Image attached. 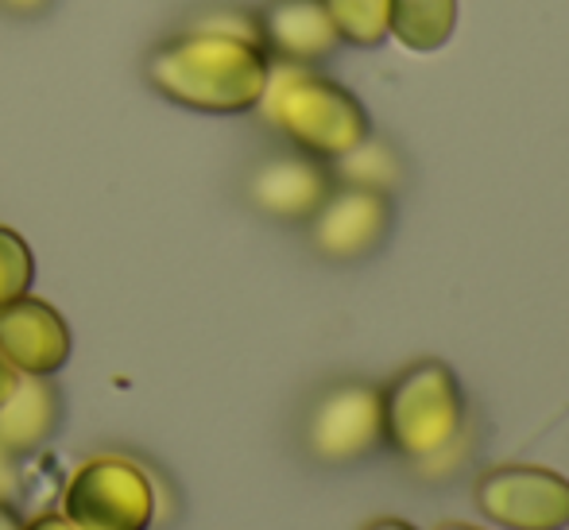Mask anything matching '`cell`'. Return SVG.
<instances>
[{
  "label": "cell",
  "instance_id": "cell-1",
  "mask_svg": "<svg viewBox=\"0 0 569 530\" xmlns=\"http://www.w3.org/2000/svg\"><path fill=\"white\" fill-rule=\"evenodd\" d=\"M143 74L171 106L206 117H240L260 106L271 59L252 39L187 28L148 54Z\"/></svg>",
  "mask_w": 569,
  "mask_h": 530
},
{
  "label": "cell",
  "instance_id": "cell-4",
  "mask_svg": "<svg viewBox=\"0 0 569 530\" xmlns=\"http://www.w3.org/2000/svg\"><path fill=\"white\" fill-rule=\"evenodd\" d=\"M299 438L310 461L330 469L372 457L383 446L380 388L365 380H338L322 388L302 414Z\"/></svg>",
  "mask_w": 569,
  "mask_h": 530
},
{
  "label": "cell",
  "instance_id": "cell-9",
  "mask_svg": "<svg viewBox=\"0 0 569 530\" xmlns=\"http://www.w3.org/2000/svg\"><path fill=\"white\" fill-rule=\"evenodd\" d=\"M0 357L20 376H54L70 360V326L36 294L0 307Z\"/></svg>",
  "mask_w": 569,
  "mask_h": 530
},
{
  "label": "cell",
  "instance_id": "cell-11",
  "mask_svg": "<svg viewBox=\"0 0 569 530\" xmlns=\"http://www.w3.org/2000/svg\"><path fill=\"white\" fill-rule=\"evenodd\" d=\"M62 419V399L47 376H20L8 403L0 407V446L12 457L31 453L54 433Z\"/></svg>",
  "mask_w": 569,
  "mask_h": 530
},
{
  "label": "cell",
  "instance_id": "cell-12",
  "mask_svg": "<svg viewBox=\"0 0 569 530\" xmlns=\"http://www.w3.org/2000/svg\"><path fill=\"white\" fill-rule=\"evenodd\" d=\"M457 28V0H391V36L415 54L442 51Z\"/></svg>",
  "mask_w": 569,
  "mask_h": 530
},
{
  "label": "cell",
  "instance_id": "cell-7",
  "mask_svg": "<svg viewBox=\"0 0 569 530\" xmlns=\"http://www.w3.org/2000/svg\"><path fill=\"white\" fill-rule=\"evenodd\" d=\"M310 248L330 263H357L372 256L391 232V198L365 187H338L310 217Z\"/></svg>",
  "mask_w": 569,
  "mask_h": 530
},
{
  "label": "cell",
  "instance_id": "cell-5",
  "mask_svg": "<svg viewBox=\"0 0 569 530\" xmlns=\"http://www.w3.org/2000/svg\"><path fill=\"white\" fill-rule=\"evenodd\" d=\"M156 496L148 472L117 453L90 457L70 477L62 516L78 530H148Z\"/></svg>",
  "mask_w": 569,
  "mask_h": 530
},
{
  "label": "cell",
  "instance_id": "cell-8",
  "mask_svg": "<svg viewBox=\"0 0 569 530\" xmlns=\"http://www.w3.org/2000/svg\"><path fill=\"white\" fill-rule=\"evenodd\" d=\"M333 187H338V179H333L330 163L302 156V151H279L248 171L244 198L256 213L271 217V221L307 224L322 210Z\"/></svg>",
  "mask_w": 569,
  "mask_h": 530
},
{
  "label": "cell",
  "instance_id": "cell-3",
  "mask_svg": "<svg viewBox=\"0 0 569 530\" xmlns=\"http://www.w3.org/2000/svg\"><path fill=\"white\" fill-rule=\"evenodd\" d=\"M383 446L407 461L446 457L465 433V391L453 368L438 357L411 360L380 388Z\"/></svg>",
  "mask_w": 569,
  "mask_h": 530
},
{
  "label": "cell",
  "instance_id": "cell-21",
  "mask_svg": "<svg viewBox=\"0 0 569 530\" xmlns=\"http://www.w3.org/2000/svg\"><path fill=\"white\" fill-rule=\"evenodd\" d=\"M0 530H23V527H20V519L12 516V508H8L4 500H0Z\"/></svg>",
  "mask_w": 569,
  "mask_h": 530
},
{
  "label": "cell",
  "instance_id": "cell-10",
  "mask_svg": "<svg viewBox=\"0 0 569 530\" xmlns=\"http://www.w3.org/2000/svg\"><path fill=\"white\" fill-rule=\"evenodd\" d=\"M256 16H260V43L271 62L310 67L330 59L341 47V36L322 0H271Z\"/></svg>",
  "mask_w": 569,
  "mask_h": 530
},
{
  "label": "cell",
  "instance_id": "cell-13",
  "mask_svg": "<svg viewBox=\"0 0 569 530\" xmlns=\"http://www.w3.org/2000/svg\"><path fill=\"white\" fill-rule=\"evenodd\" d=\"M333 179L345 182V187H365V190H380V194H391V190L403 187V159L391 143L376 140H360L352 151H345L341 159L330 163Z\"/></svg>",
  "mask_w": 569,
  "mask_h": 530
},
{
  "label": "cell",
  "instance_id": "cell-18",
  "mask_svg": "<svg viewBox=\"0 0 569 530\" xmlns=\"http://www.w3.org/2000/svg\"><path fill=\"white\" fill-rule=\"evenodd\" d=\"M16 383H20V372H16V368L8 364L4 357H0V407L8 403V396L16 391Z\"/></svg>",
  "mask_w": 569,
  "mask_h": 530
},
{
  "label": "cell",
  "instance_id": "cell-22",
  "mask_svg": "<svg viewBox=\"0 0 569 530\" xmlns=\"http://www.w3.org/2000/svg\"><path fill=\"white\" fill-rule=\"evenodd\" d=\"M438 530H480V527H469V523H446V527H438Z\"/></svg>",
  "mask_w": 569,
  "mask_h": 530
},
{
  "label": "cell",
  "instance_id": "cell-6",
  "mask_svg": "<svg viewBox=\"0 0 569 530\" xmlns=\"http://www.w3.org/2000/svg\"><path fill=\"white\" fill-rule=\"evenodd\" d=\"M472 500L503 530H569V480L542 464H496L480 472Z\"/></svg>",
  "mask_w": 569,
  "mask_h": 530
},
{
  "label": "cell",
  "instance_id": "cell-19",
  "mask_svg": "<svg viewBox=\"0 0 569 530\" xmlns=\"http://www.w3.org/2000/svg\"><path fill=\"white\" fill-rule=\"evenodd\" d=\"M23 530H78V527L70 523L67 516H54V511H51V516H39L36 523H28Z\"/></svg>",
  "mask_w": 569,
  "mask_h": 530
},
{
  "label": "cell",
  "instance_id": "cell-15",
  "mask_svg": "<svg viewBox=\"0 0 569 530\" xmlns=\"http://www.w3.org/2000/svg\"><path fill=\"white\" fill-rule=\"evenodd\" d=\"M31 279H36V256H31L28 240L8 224H0V307L28 294Z\"/></svg>",
  "mask_w": 569,
  "mask_h": 530
},
{
  "label": "cell",
  "instance_id": "cell-17",
  "mask_svg": "<svg viewBox=\"0 0 569 530\" xmlns=\"http://www.w3.org/2000/svg\"><path fill=\"white\" fill-rule=\"evenodd\" d=\"M47 4H51V0H0V8L12 16H36V12H43Z\"/></svg>",
  "mask_w": 569,
  "mask_h": 530
},
{
  "label": "cell",
  "instance_id": "cell-16",
  "mask_svg": "<svg viewBox=\"0 0 569 530\" xmlns=\"http://www.w3.org/2000/svg\"><path fill=\"white\" fill-rule=\"evenodd\" d=\"M16 492V464H12V453L0 446V500Z\"/></svg>",
  "mask_w": 569,
  "mask_h": 530
},
{
  "label": "cell",
  "instance_id": "cell-20",
  "mask_svg": "<svg viewBox=\"0 0 569 530\" xmlns=\"http://www.w3.org/2000/svg\"><path fill=\"white\" fill-rule=\"evenodd\" d=\"M365 530H415V527L403 523V519H372Z\"/></svg>",
  "mask_w": 569,
  "mask_h": 530
},
{
  "label": "cell",
  "instance_id": "cell-2",
  "mask_svg": "<svg viewBox=\"0 0 569 530\" xmlns=\"http://www.w3.org/2000/svg\"><path fill=\"white\" fill-rule=\"evenodd\" d=\"M256 109L295 151L322 159V163H333L372 136V120L357 93L333 78L315 74L310 67H291V62H271L268 86Z\"/></svg>",
  "mask_w": 569,
  "mask_h": 530
},
{
  "label": "cell",
  "instance_id": "cell-14",
  "mask_svg": "<svg viewBox=\"0 0 569 530\" xmlns=\"http://www.w3.org/2000/svg\"><path fill=\"white\" fill-rule=\"evenodd\" d=\"M322 4L341 43L372 51L391 36V0H322Z\"/></svg>",
  "mask_w": 569,
  "mask_h": 530
}]
</instances>
